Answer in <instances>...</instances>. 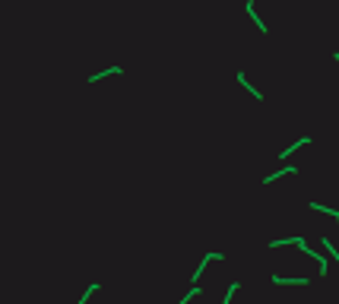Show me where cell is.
I'll use <instances>...</instances> for the list:
<instances>
[{
	"label": "cell",
	"mask_w": 339,
	"mask_h": 304,
	"mask_svg": "<svg viewBox=\"0 0 339 304\" xmlns=\"http://www.w3.org/2000/svg\"><path fill=\"white\" fill-rule=\"evenodd\" d=\"M117 73H120V67H111V70H102V73L89 76V83H95V80H105V76H117Z\"/></svg>",
	"instance_id": "obj_7"
},
{
	"label": "cell",
	"mask_w": 339,
	"mask_h": 304,
	"mask_svg": "<svg viewBox=\"0 0 339 304\" xmlns=\"http://www.w3.org/2000/svg\"><path fill=\"white\" fill-rule=\"evenodd\" d=\"M247 13H250V19H254V25H257V29H260V32H266V25H263V19L257 16V10H254V3H250V0H247Z\"/></svg>",
	"instance_id": "obj_4"
},
{
	"label": "cell",
	"mask_w": 339,
	"mask_h": 304,
	"mask_svg": "<svg viewBox=\"0 0 339 304\" xmlns=\"http://www.w3.org/2000/svg\"><path fill=\"white\" fill-rule=\"evenodd\" d=\"M210 260H222V254H206V257H203V263L194 269V282H197V279H203V269H206V263H210Z\"/></svg>",
	"instance_id": "obj_1"
},
{
	"label": "cell",
	"mask_w": 339,
	"mask_h": 304,
	"mask_svg": "<svg viewBox=\"0 0 339 304\" xmlns=\"http://www.w3.org/2000/svg\"><path fill=\"white\" fill-rule=\"evenodd\" d=\"M308 143H311V136H301V140H295V143L289 146V149H285V152H279V155H282V159H285V155H292V152H298V149H301V146H308Z\"/></svg>",
	"instance_id": "obj_3"
},
{
	"label": "cell",
	"mask_w": 339,
	"mask_h": 304,
	"mask_svg": "<svg viewBox=\"0 0 339 304\" xmlns=\"http://www.w3.org/2000/svg\"><path fill=\"white\" fill-rule=\"evenodd\" d=\"M324 250H327V254H333L336 266H339V254H336V247H333V241H330V238H324Z\"/></svg>",
	"instance_id": "obj_9"
},
{
	"label": "cell",
	"mask_w": 339,
	"mask_h": 304,
	"mask_svg": "<svg viewBox=\"0 0 339 304\" xmlns=\"http://www.w3.org/2000/svg\"><path fill=\"white\" fill-rule=\"evenodd\" d=\"M194 298H200V285H194V289H190L187 295H184V298H181L178 304H187V301H194Z\"/></svg>",
	"instance_id": "obj_8"
},
{
	"label": "cell",
	"mask_w": 339,
	"mask_h": 304,
	"mask_svg": "<svg viewBox=\"0 0 339 304\" xmlns=\"http://www.w3.org/2000/svg\"><path fill=\"white\" fill-rule=\"evenodd\" d=\"M234 292H238V282H231V285H228V292H225V301H222V304H231Z\"/></svg>",
	"instance_id": "obj_10"
},
{
	"label": "cell",
	"mask_w": 339,
	"mask_h": 304,
	"mask_svg": "<svg viewBox=\"0 0 339 304\" xmlns=\"http://www.w3.org/2000/svg\"><path fill=\"white\" fill-rule=\"evenodd\" d=\"M238 83H241V86H244V89H247L250 95H254V99H257V101H263V95H260V89H254V86H250V80H247V76H244V73H238Z\"/></svg>",
	"instance_id": "obj_2"
},
{
	"label": "cell",
	"mask_w": 339,
	"mask_h": 304,
	"mask_svg": "<svg viewBox=\"0 0 339 304\" xmlns=\"http://www.w3.org/2000/svg\"><path fill=\"white\" fill-rule=\"evenodd\" d=\"M95 289H99V285H95V282H92V285H89V289H86V292H83V298H80V301H76V304H86V301H89V298H92V292H95Z\"/></svg>",
	"instance_id": "obj_11"
},
{
	"label": "cell",
	"mask_w": 339,
	"mask_h": 304,
	"mask_svg": "<svg viewBox=\"0 0 339 304\" xmlns=\"http://www.w3.org/2000/svg\"><path fill=\"white\" fill-rule=\"evenodd\" d=\"M333 57H336V64H339V51H333Z\"/></svg>",
	"instance_id": "obj_12"
},
{
	"label": "cell",
	"mask_w": 339,
	"mask_h": 304,
	"mask_svg": "<svg viewBox=\"0 0 339 304\" xmlns=\"http://www.w3.org/2000/svg\"><path fill=\"white\" fill-rule=\"evenodd\" d=\"M311 209H317V212H327V215H333V219L339 222V209H330V206H324V203H311Z\"/></svg>",
	"instance_id": "obj_5"
},
{
	"label": "cell",
	"mask_w": 339,
	"mask_h": 304,
	"mask_svg": "<svg viewBox=\"0 0 339 304\" xmlns=\"http://www.w3.org/2000/svg\"><path fill=\"white\" fill-rule=\"evenodd\" d=\"M276 285H308V279H282V276H273Z\"/></svg>",
	"instance_id": "obj_6"
}]
</instances>
